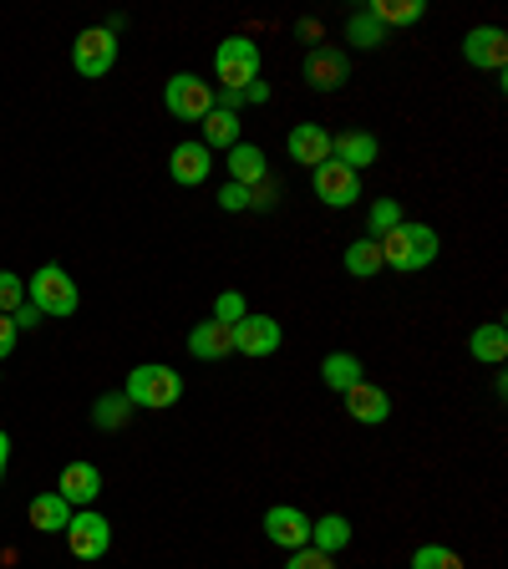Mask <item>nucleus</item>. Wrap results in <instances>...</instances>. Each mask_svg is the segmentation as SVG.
Instances as JSON below:
<instances>
[{"mask_svg": "<svg viewBox=\"0 0 508 569\" xmlns=\"http://www.w3.org/2000/svg\"><path fill=\"white\" fill-rule=\"evenodd\" d=\"M260 47L249 41V36H229V41H219V51H213V77H219V92H235V87H249L260 82Z\"/></svg>", "mask_w": 508, "mask_h": 569, "instance_id": "20e7f679", "label": "nucleus"}, {"mask_svg": "<svg viewBox=\"0 0 508 569\" xmlns=\"http://www.w3.org/2000/svg\"><path fill=\"white\" fill-rule=\"evenodd\" d=\"M300 71H306V82L316 87V92H341V87L351 82V57H346L341 47H310Z\"/></svg>", "mask_w": 508, "mask_h": 569, "instance_id": "1a4fd4ad", "label": "nucleus"}, {"mask_svg": "<svg viewBox=\"0 0 508 569\" xmlns=\"http://www.w3.org/2000/svg\"><path fill=\"white\" fill-rule=\"evenodd\" d=\"M249 209H260V213L280 209V183H275V178H260V183L249 189Z\"/></svg>", "mask_w": 508, "mask_h": 569, "instance_id": "72a5a7b5", "label": "nucleus"}, {"mask_svg": "<svg viewBox=\"0 0 508 569\" xmlns=\"http://www.w3.org/2000/svg\"><path fill=\"white\" fill-rule=\"evenodd\" d=\"M71 523V503L51 488V493H36L31 498V529H41V533H61Z\"/></svg>", "mask_w": 508, "mask_h": 569, "instance_id": "5701e85b", "label": "nucleus"}, {"mask_svg": "<svg viewBox=\"0 0 508 569\" xmlns=\"http://www.w3.org/2000/svg\"><path fill=\"white\" fill-rule=\"evenodd\" d=\"M351 539H356V529L346 513H320V519H310V549H320V555L336 559Z\"/></svg>", "mask_w": 508, "mask_h": 569, "instance_id": "aec40b11", "label": "nucleus"}, {"mask_svg": "<svg viewBox=\"0 0 508 569\" xmlns=\"http://www.w3.org/2000/svg\"><path fill=\"white\" fill-rule=\"evenodd\" d=\"M61 533H67L71 555H77V559H87V565H92V559H102L107 549H112V523H107L97 509L71 513V523H67V529H61Z\"/></svg>", "mask_w": 508, "mask_h": 569, "instance_id": "0eeeda50", "label": "nucleus"}, {"mask_svg": "<svg viewBox=\"0 0 508 569\" xmlns=\"http://www.w3.org/2000/svg\"><path fill=\"white\" fill-rule=\"evenodd\" d=\"M168 173H173V183H183V189H199L203 178L213 173V153L203 142H178L173 153H168Z\"/></svg>", "mask_w": 508, "mask_h": 569, "instance_id": "dca6fc26", "label": "nucleus"}, {"mask_svg": "<svg viewBox=\"0 0 508 569\" xmlns=\"http://www.w3.org/2000/svg\"><path fill=\"white\" fill-rule=\"evenodd\" d=\"M341 264L356 274V280H371V274H381V270H387V264H381V244H377V239H367V234L356 239V244H346Z\"/></svg>", "mask_w": 508, "mask_h": 569, "instance_id": "b1692460", "label": "nucleus"}, {"mask_svg": "<svg viewBox=\"0 0 508 569\" xmlns=\"http://www.w3.org/2000/svg\"><path fill=\"white\" fill-rule=\"evenodd\" d=\"M260 102H270V82H249V87H235V92H213V107H225V112L260 107Z\"/></svg>", "mask_w": 508, "mask_h": 569, "instance_id": "c756f323", "label": "nucleus"}, {"mask_svg": "<svg viewBox=\"0 0 508 569\" xmlns=\"http://www.w3.org/2000/svg\"><path fill=\"white\" fill-rule=\"evenodd\" d=\"M26 306V280L16 270H0V316H16Z\"/></svg>", "mask_w": 508, "mask_h": 569, "instance_id": "2f4dec72", "label": "nucleus"}, {"mask_svg": "<svg viewBox=\"0 0 508 569\" xmlns=\"http://www.w3.org/2000/svg\"><path fill=\"white\" fill-rule=\"evenodd\" d=\"M235 142H239V112L213 107L209 118H203V148H209V153H213V148H225V153H229Z\"/></svg>", "mask_w": 508, "mask_h": 569, "instance_id": "393cba45", "label": "nucleus"}, {"mask_svg": "<svg viewBox=\"0 0 508 569\" xmlns=\"http://www.w3.org/2000/svg\"><path fill=\"white\" fill-rule=\"evenodd\" d=\"M265 539L280 549H306L310 545V513H300L296 503H275L270 513H265Z\"/></svg>", "mask_w": 508, "mask_h": 569, "instance_id": "f8f14e48", "label": "nucleus"}, {"mask_svg": "<svg viewBox=\"0 0 508 569\" xmlns=\"http://www.w3.org/2000/svg\"><path fill=\"white\" fill-rule=\"evenodd\" d=\"M26 300H31L41 316H77L82 290L71 284V274L61 270V264H41V270L31 274V284H26Z\"/></svg>", "mask_w": 508, "mask_h": 569, "instance_id": "7ed1b4c3", "label": "nucleus"}, {"mask_svg": "<svg viewBox=\"0 0 508 569\" xmlns=\"http://www.w3.org/2000/svg\"><path fill=\"white\" fill-rule=\"evenodd\" d=\"M245 316H249V306H245L239 290H225V296L213 300V320H219V326H239Z\"/></svg>", "mask_w": 508, "mask_h": 569, "instance_id": "473e14b6", "label": "nucleus"}, {"mask_svg": "<svg viewBox=\"0 0 508 569\" xmlns=\"http://www.w3.org/2000/svg\"><path fill=\"white\" fill-rule=\"evenodd\" d=\"M285 153L306 168L331 163V132L320 128V122H296V128L285 132Z\"/></svg>", "mask_w": 508, "mask_h": 569, "instance_id": "4468645a", "label": "nucleus"}, {"mask_svg": "<svg viewBox=\"0 0 508 569\" xmlns=\"http://www.w3.org/2000/svg\"><path fill=\"white\" fill-rule=\"evenodd\" d=\"M219 209H225V213H245L249 209V189H245V183H225V189H219Z\"/></svg>", "mask_w": 508, "mask_h": 569, "instance_id": "c9c22d12", "label": "nucleus"}, {"mask_svg": "<svg viewBox=\"0 0 508 569\" xmlns=\"http://www.w3.org/2000/svg\"><path fill=\"white\" fill-rule=\"evenodd\" d=\"M310 178H316V199L320 203H331V209H351L356 199H361V173L356 168H346V163H320V168H310Z\"/></svg>", "mask_w": 508, "mask_h": 569, "instance_id": "6e6552de", "label": "nucleus"}, {"mask_svg": "<svg viewBox=\"0 0 508 569\" xmlns=\"http://www.w3.org/2000/svg\"><path fill=\"white\" fill-rule=\"evenodd\" d=\"M346 397V417L351 422H361V427H381L391 417V397H387V387H371V381H356L351 391H341Z\"/></svg>", "mask_w": 508, "mask_h": 569, "instance_id": "2eb2a0df", "label": "nucleus"}, {"mask_svg": "<svg viewBox=\"0 0 508 569\" xmlns=\"http://www.w3.org/2000/svg\"><path fill=\"white\" fill-rule=\"evenodd\" d=\"M229 331H235V351L255 356V361H260V356H275L285 346V331L275 316H245L239 326H229Z\"/></svg>", "mask_w": 508, "mask_h": 569, "instance_id": "9d476101", "label": "nucleus"}, {"mask_svg": "<svg viewBox=\"0 0 508 569\" xmlns=\"http://www.w3.org/2000/svg\"><path fill=\"white\" fill-rule=\"evenodd\" d=\"M377 244H381V264L412 274V270H427V264L438 260L442 239H438V229L432 224H412V219H402V224L391 229L387 239H377Z\"/></svg>", "mask_w": 508, "mask_h": 569, "instance_id": "f257e3e1", "label": "nucleus"}, {"mask_svg": "<svg viewBox=\"0 0 508 569\" xmlns=\"http://www.w3.org/2000/svg\"><path fill=\"white\" fill-rule=\"evenodd\" d=\"M6 458H11V432H0V468H6Z\"/></svg>", "mask_w": 508, "mask_h": 569, "instance_id": "58836bf2", "label": "nucleus"}, {"mask_svg": "<svg viewBox=\"0 0 508 569\" xmlns=\"http://www.w3.org/2000/svg\"><path fill=\"white\" fill-rule=\"evenodd\" d=\"M122 397H128L132 407L163 412V407H173L178 397H183V377H178L173 367H158V361H148V367H132L128 371V381H122Z\"/></svg>", "mask_w": 508, "mask_h": 569, "instance_id": "f03ea898", "label": "nucleus"}, {"mask_svg": "<svg viewBox=\"0 0 508 569\" xmlns=\"http://www.w3.org/2000/svg\"><path fill=\"white\" fill-rule=\"evenodd\" d=\"M462 61L478 71H498L504 77V61H508V36L498 26H474L462 36Z\"/></svg>", "mask_w": 508, "mask_h": 569, "instance_id": "9b49d317", "label": "nucleus"}, {"mask_svg": "<svg viewBox=\"0 0 508 569\" xmlns=\"http://www.w3.org/2000/svg\"><path fill=\"white\" fill-rule=\"evenodd\" d=\"M71 67L82 71L87 82L107 77V71L118 67V31H107V26H92V31H82L77 41H71Z\"/></svg>", "mask_w": 508, "mask_h": 569, "instance_id": "423d86ee", "label": "nucleus"}, {"mask_svg": "<svg viewBox=\"0 0 508 569\" xmlns=\"http://www.w3.org/2000/svg\"><path fill=\"white\" fill-rule=\"evenodd\" d=\"M402 219H407V213H402V203H397V199H377V203H371V213H367V239H387L391 229L402 224Z\"/></svg>", "mask_w": 508, "mask_h": 569, "instance_id": "c85d7f7f", "label": "nucleus"}, {"mask_svg": "<svg viewBox=\"0 0 508 569\" xmlns=\"http://www.w3.org/2000/svg\"><path fill=\"white\" fill-rule=\"evenodd\" d=\"M16 336H21V331H16V320H11V316H0V361H6V356L16 351Z\"/></svg>", "mask_w": 508, "mask_h": 569, "instance_id": "e433bc0d", "label": "nucleus"}, {"mask_svg": "<svg viewBox=\"0 0 508 569\" xmlns=\"http://www.w3.org/2000/svg\"><path fill=\"white\" fill-rule=\"evenodd\" d=\"M189 356H199V361H225V356H235V331L219 326V320H203V326L189 331Z\"/></svg>", "mask_w": 508, "mask_h": 569, "instance_id": "6ab92c4d", "label": "nucleus"}, {"mask_svg": "<svg viewBox=\"0 0 508 569\" xmlns=\"http://www.w3.org/2000/svg\"><path fill=\"white\" fill-rule=\"evenodd\" d=\"M285 569H336V559L306 545V549H296V555H290V565H285Z\"/></svg>", "mask_w": 508, "mask_h": 569, "instance_id": "f704fd0d", "label": "nucleus"}, {"mask_svg": "<svg viewBox=\"0 0 508 569\" xmlns=\"http://www.w3.org/2000/svg\"><path fill=\"white\" fill-rule=\"evenodd\" d=\"M371 16H377L381 26H412V21H422V0H371L367 6Z\"/></svg>", "mask_w": 508, "mask_h": 569, "instance_id": "cd10ccee", "label": "nucleus"}, {"mask_svg": "<svg viewBox=\"0 0 508 569\" xmlns=\"http://www.w3.org/2000/svg\"><path fill=\"white\" fill-rule=\"evenodd\" d=\"M320 381L331 391H351L356 381H367V367H361V356H351V351H331L320 361Z\"/></svg>", "mask_w": 508, "mask_h": 569, "instance_id": "412c9836", "label": "nucleus"}, {"mask_svg": "<svg viewBox=\"0 0 508 569\" xmlns=\"http://www.w3.org/2000/svg\"><path fill=\"white\" fill-rule=\"evenodd\" d=\"M377 153H381V142L371 138V132H331V158L336 163H346V168H356V173H361V168L367 163H377Z\"/></svg>", "mask_w": 508, "mask_h": 569, "instance_id": "a211bd4d", "label": "nucleus"}, {"mask_svg": "<svg viewBox=\"0 0 508 569\" xmlns=\"http://www.w3.org/2000/svg\"><path fill=\"white\" fill-rule=\"evenodd\" d=\"M138 412V407L122 397V391H107V397H97V407H92V422L102 427V432H112V427H128V417Z\"/></svg>", "mask_w": 508, "mask_h": 569, "instance_id": "bb28decb", "label": "nucleus"}, {"mask_svg": "<svg viewBox=\"0 0 508 569\" xmlns=\"http://www.w3.org/2000/svg\"><path fill=\"white\" fill-rule=\"evenodd\" d=\"M57 493L67 498L71 509H92L97 493H102V468L97 462H67L57 478Z\"/></svg>", "mask_w": 508, "mask_h": 569, "instance_id": "ddd939ff", "label": "nucleus"}, {"mask_svg": "<svg viewBox=\"0 0 508 569\" xmlns=\"http://www.w3.org/2000/svg\"><path fill=\"white\" fill-rule=\"evenodd\" d=\"M163 107L178 122H203L213 112V87L203 77H193V71H173L163 87Z\"/></svg>", "mask_w": 508, "mask_h": 569, "instance_id": "39448f33", "label": "nucleus"}, {"mask_svg": "<svg viewBox=\"0 0 508 569\" xmlns=\"http://www.w3.org/2000/svg\"><path fill=\"white\" fill-rule=\"evenodd\" d=\"M346 41H351L356 51H377V47H387V26L371 11H356L351 21H346Z\"/></svg>", "mask_w": 508, "mask_h": 569, "instance_id": "a878e982", "label": "nucleus"}, {"mask_svg": "<svg viewBox=\"0 0 508 569\" xmlns=\"http://www.w3.org/2000/svg\"><path fill=\"white\" fill-rule=\"evenodd\" d=\"M0 483H6V468H0Z\"/></svg>", "mask_w": 508, "mask_h": 569, "instance_id": "ea45409f", "label": "nucleus"}, {"mask_svg": "<svg viewBox=\"0 0 508 569\" xmlns=\"http://www.w3.org/2000/svg\"><path fill=\"white\" fill-rule=\"evenodd\" d=\"M225 168H229V183H245V189H255L260 178H270V158H265V148H255V142H235Z\"/></svg>", "mask_w": 508, "mask_h": 569, "instance_id": "f3484780", "label": "nucleus"}, {"mask_svg": "<svg viewBox=\"0 0 508 569\" xmlns=\"http://www.w3.org/2000/svg\"><path fill=\"white\" fill-rule=\"evenodd\" d=\"M412 569H462V559H458V549H448V545H422L412 555Z\"/></svg>", "mask_w": 508, "mask_h": 569, "instance_id": "7c9ffc66", "label": "nucleus"}, {"mask_svg": "<svg viewBox=\"0 0 508 569\" xmlns=\"http://www.w3.org/2000/svg\"><path fill=\"white\" fill-rule=\"evenodd\" d=\"M11 320H16V331H36V326H41V310H36V306H31V300H26V306H21V310H16V316H11Z\"/></svg>", "mask_w": 508, "mask_h": 569, "instance_id": "4c0bfd02", "label": "nucleus"}, {"mask_svg": "<svg viewBox=\"0 0 508 569\" xmlns=\"http://www.w3.org/2000/svg\"><path fill=\"white\" fill-rule=\"evenodd\" d=\"M468 351H474V361H484V367H504V361H508V331H504V320H494V326H478V331L468 336Z\"/></svg>", "mask_w": 508, "mask_h": 569, "instance_id": "4be33fe9", "label": "nucleus"}]
</instances>
